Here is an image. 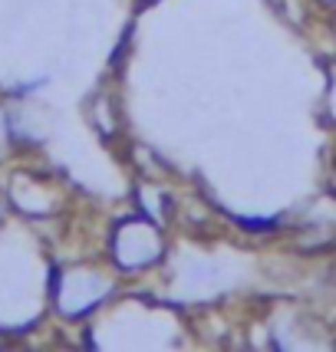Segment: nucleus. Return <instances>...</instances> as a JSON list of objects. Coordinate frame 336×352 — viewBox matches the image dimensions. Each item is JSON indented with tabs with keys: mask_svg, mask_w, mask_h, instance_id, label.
Masks as SVG:
<instances>
[{
	"mask_svg": "<svg viewBox=\"0 0 336 352\" xmlns=\"http://www.w3.org/2000/svg\"><path fill=\"white\" fill-rule=\"evenodd\" d=\"M106 290V283L99 280V276L92 274H70L63 280L60 287V307L73 316V313H83V309H90L99 296Z\"/></svg>",
	"mask_w": 336,
	"mask_h": 352,
	"instance_id": "obj_1",
	"label": "nucleus"
},
{
	"mask_svg": "<svg viewBox=\"0 0 336 352\" xmlns=\"http://www.w3.org/2000/svg\"><path fill=\"white\" fill-rule=\"evenodd\" d=\"M3 129H7V122H3V116H0V145H3Z\"/></svg>",
	"mask_w": 336,
	"mask_h": 352,
	"instance_id": "obj_2",
	"label": "nucleus"
}]
</instances>
